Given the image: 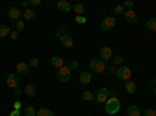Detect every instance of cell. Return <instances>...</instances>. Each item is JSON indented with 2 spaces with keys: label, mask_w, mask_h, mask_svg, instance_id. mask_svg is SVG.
I'll list each match as a JSON object with an SVG mask.
<instances>
[{
  "label": "cell",
  "mask_w": 156,
  "mask_h": 116,
  "mask_svg": "<svg viewBox=\"0 0 156 116\" xmlns=\"http://www.w3.org/2000/svg\"><path fill=\"white\" fill-rule=\"evenodd\" d=\"M70 74H72V71H70L67 66H62L61 69H58V71H56L58 80H59L61 83H67V82L70 80Z\"/></svg>",
  "instance_id": "cell-4"
},
{
  "label": "cell",
  "mask_w": 156,
  "mask_h": 116,
  "mask_svg": "<svg viewBox=\"0 0 156 116\" xmlns=\"http://www.w3.org/2000/svg\"><path fill=\"white\" fill-rule=\"evenodd\" d=\"M148 83H150V85H156V74H154V77H153V80H150Z\"/></svg>",
  "instance_id": "cell-42"
},
{
  "label": "cell",
  "mask_w": 156,
  "mask_h": 116,
  "mask_svg": "<svg viewBox=\"0 0 156 116\" xmlns=\"http://www.w3.org/2000/svg\"><path fill=\"white\" fill-rule=\"evenodd\" d=\"M30 3L33 6H39V5H41V0H30Z\"/></svg>",
  "instance_id": "cell-37"
},
{
  "label": "cell",
  "mask_w": 156,
  "mask_h": 116,
  "mask_svg": "<svg viewBox=\"0 0 156 116\" xmlns=\"http://www.w3.org/2000/svg\"><path fill=\"white\" fill-rule=\"evenodd\" d=\"M20 5H22L23 8H27V6L30 5V0H22V3H20Z\"/></svg>",
  "instance_id": "cell-41"
},
{
  "label": "cell",
  "mask_w": 156,
  "mask_h": 116,
  "mask_svg": "<svg viewBox=\"0 0 156 116\" xmlns=\"http://www.w3.org/2000/svg\"><path fill=\"white\" fill-rule=\"evenodd\" d=\"M108 72H109V74H114V72H117V71H115V66H114V64H111V66L108 68Z\"/></svg>",
  "instance_id": "cell-40"
},
{
  "label": "cell",
  "mask_w": 156,
  "mask_h": 116,
  "mask_svg": "<svg viewBox=\"0 0 156 116\" xmlns=\"http://www.w3.org/2000/svg\"><path fill=\"white\" fill-rule=\"evenodd\" d=\"M23 28H25V22H23V21H17V22H16V30L20 32V30H23Z\"/></svg>",
  "instance_id": "cell-33"
},
{
  "label": "cell",
  "mask_w": 156,
  "mask_h": 116,
  "mask_svg": "<svg viewBox=\"0 0 156 116\" xmlns=\"http://www.w3.org/2000/svg\"><path fill=\"white\" fill-rule=\"evenodd\" d=\"M59 41H61V44H62L64 47H67V49L73 47V38H72L70 35H61V36H59Z\"/></svg>",
  "instance_id": "cell-10"
},
{
  "label": "cell",
  "mask_w": 156,
  "mask_h": 116,
  "mask_svg": "<svg viewBox=\"0 0 156 116\" xmlns=\"http://www.w3.org/2000/svg\"><path fill=\"white\" fill-rule=\"evenodd\" d=\"M58 35H59V36H61V35H67V25H61Z\"/></svg>",
  "instance_id": "cell-36"
},
{
  "label": "cell",
  "mask_w": 156,
  "mask_h": 116,
  "mask_svg": "<svg viewBox=\"0 0 156 116\" xmlns=\"http://www.w3.org/2000/svg\"><path fill=\"white\" fill-rule=\"evenodd\" d=\"M108 94H109V97H117L119 96V88L117 86H109L108 88Z\"/></svg>",
  "instance_id": "cell-26"
},
{
  "label": "cell",
  "mask_w": 156,
  "mask_h": 116,
  "mask_svg": "<svg viewBox=\"0 0 156 116\" xmlns=\"http://www.w3.org/2000/svg\"><path fill=\"white\" fill-rule=\"evenodd\" d=\"M123 17H125V21L129 22V24H136V22H137V14H136L133 9L125 11V13H123Z\"/></svg>",
  "instance_id": "cell-11"
},
{
  "label": "cell",
  "mask_w": 156,
  "mask_h": 116,
  "mask_svg": "<svg viewBox=\"0 0 156 116\" xmlns=\"http://www.w3.org/2000/svg\"><path fill=\"white\" fill-rule=\"evenodd\" d=\"M36 116H55V114L48 108H39V110H36Z\"/></svg>",
  "instance_id": "cell-19"
},
{
  "label": "cell",
  "mask_w": 156,
  "mask_h": 116,
  "mask_svg": "<svg viewBox=\"0 0 156 116\" xmlns=\"http://www.w3.org/2000/svg\"><path fill=\"white\" fill-rule=\"evenodd\" d=\"M6 85H8L9 88H12V89L19 88V85H20V77H19L17 74H9V75L6 77Z\"/></svg>",
  "instance_id": "cell-6"
},
{
  "label": "cell",
  "mask_w": 156,
  "mask_h": 116,
  "mask_svg": "<svg viewBox=\"0 0 156 116\" xmlns=\"http://www.w3.org/2000/svg\"><path fill=\"white\" fill-rule=\"evenodd\" d=\"M108 99H109L108 88H100L95 93V102H98V104H103V102H106Z\"/></svg>",
  "instance_id": "cell-7"
},
{
  "label": "cell",
  "mask_w": 156,
  "mask_h": 116,
  "mask_svg": "<svg viewBox=\"0 0 156 116\" xmlns=\"http://www.w3.org/2000/svg\"><path fill=\"white\" fill-rule=\"evenodd\" d=\"M23 116H36V110L31 105H27L23 108Z\"/></svg>",
  "instance_id": "cell-23"
},
{
  "label": "cell",
  "mask_w": 156,
  "mask_h": 116,
  "mask_svg": "<svg viewBox=\"0 0 156 116\" xmlns=\"http://www.w3.org/2000/svg\"><path fill=\"white\" fill-rule=\"evenodd\" d=\"M75 22H76V24H86L87 19H86L84 16H75Z\"/></svg>",
  "instance_id": "cell-34"
},
{
  "label": "cell",
  "mask_w": 156,
  "mask_h": 116,
  "mask_svg": "<svg viewBox=\"0 0 156 116\" xmlns=\"http://www.w3.org/2000/svg\"><path fill=\"white\" fill-rule=\"evenodd\" d=\"M70 8H72V5L67 2V0H59V2H58V9L62 11V13L70 11Z\"/></svg>",
  "instance_id": "cell-15"
},
{
  "label": "cell",
  "mask_w": 156,
  "mask_h": 116,
  "mask_svg": "<svg viewBox=\"0 0 156 116\" xmlns=\"http://www.w3.org/2000/svg\"><path fill=\"white\" fill-rule=\"evenodd\" d=\"M123 63V57L122 55H115L114 58H112V64L115 66V64H122Z\"/></svg>",
  "instance_id": "cell-29"
},
{
  "label": "cell",
  "mask_w": 156,
  "mask_h": 116,
  "mask_svg": "<svg viewBox=\"0 0 156 116\" xmlns=\"http://www.w3.org/2000/svg\"><path fill=\"white\" fill-rule=\"evenodd\" d=\"M19 16H20V11H19L17 6H11V8L8 9V17H9L11 21H16V22H17Z\"/></svg>",
  "instance_id": "cell-12"
},
{
  "label": "cell",
  "mask_w": 156,
  "mask_h": 116,
  "mask_svg": "<svg viewBox=\"0 0 156 116\" xmlns=\"http://www.w3.org/2000/svg\"><path fill=\"white\" fill-rule=\"evenodd\" d=\"M119 110H120V100L117 97H109L105 102V111L108 114H115Z\"/></svg>",
  "instance_id": "cell-1"
},
{
  "label": "cell",
  "mask_w": 156,
  "mask_h": 116,
  "mask_svg": "<svg viewBox=\"0 0 156 116\" xmlns=\"http://www.w3.org/2000/svg\"><path fill=\"white\" fill-rule=\"evenodd\" d=\"M114 27H115V19H114L112 16H106L105 19L101 21V25H100L101 32H109V30L114 28Z\"/></svg>",
  "instance_id": "cell-5"
},
{
  "label": "cell",
  "mask_w": 156,
  "mask_h": 116,
  "mask_svg": "<svg viewBox=\"0 0 156 116\" xmlns=\"http://www.w3.org/2000/svg\"><path fill=\"white\" fill-rule=\"evenodd\" d=\"M81 97H83V100H86V102L95 100V94H94L92 91H84V93L81 94Z\"/></svg>",
  "instance_id": "cell-21"
},
{
  "label": "cell",
  "mask_w": 156,
  "mask_h": 116,
  "mask_svg": "<svg viewBox=\"0 0 156 116\" xmlns=\"http://www.w3.org/2000/svg\"><path fill=\"white\" fill-rule=\"evenodd\" d=\"M122 6L125 8V11H128V9H133L134 3H133V2H129V0H126V2H123V5H122Z\"/></svg>",
  "instance_id": "cell-30"
},
{
  "label": "cell",
  "mask_w": 156,
  "mask_h": 116,
  "mask_svg": "<svg viewBox=\"0 0 156 116\" xmlns=\"http://www.w3.org/2000/svg\"><path fill=\"white\" fill-rule=\"evenodd\" d=\"M72 8H73V11L76 13V16H83V13H84V5H83V3H76V5H73Z\"/></svg>",
  "instance_id": "cell-22"
},
{
  "label": "cell",
  "mask_w": 156,
  "mask_h": 116,
  "mask_svg": "<svg viewBox=\"0 0 156 116\" xmlns=\"http://www.w3.org/2000/svg\"><path fill=\"white\" fill-rule=\"evenodd\" d=\"M144 116H156V110H153V108H147V110L144 111Z\"/></svg>",
  "instance_id": "cell-35"
},
{
  "label": "cell",
  "mask_w": 156,
  "mask_h": 116,
  "mask_svg": "<svg viewBox=\"0 0 156 116\" xmlns=\"http://www.w3.org/2000/svg\"><path fill=\"white\" fill-rule=\"evenodd\" d=\"M114 11H115V14H123V13H125V8H123L122 5H115Z\"/></svg>",
  "instance_id": "cell-32"
},
{
  "label": "cell",
  "mask_w": 156,
  "mask_h": 116,
  "mask_svg": "<svg viewBox=\"0 0 156 116\" xmlns=\"http://www.w3.org/2000/svg\"><path fill=\"white\" fill-rule=\"evenodd\" d=\"M147 30L156 32V17H151V19L147 21Z\"/></svg>",
  "instance_id": "cell-24"
},
{
  "label": "cell",
  "mask_w": 156,
  "mask_h": 116,
  "mask_svg": "<svg viewBox=\"0 0 156 116\" xmlns=\"http://www.w3.org/2000/svg\"><path fill=\"white\" fill-rule=\"evenodd\" d=\"M28 66H30V68H39V60H37L36 57H33V58L28 61Z\"/></svg>",
  "instance_id": "cell-28"
},
{
  "label": "cell",
  "mask_w": 156,
  "mask_h": 116,
  "mask_svg": "<svg viewBox=\"0 0 156 116\" xmlns=\"http://www.w3.org/2000/svg\"><path fill=\"white\" fill-rule=\"evenodd\" d=\"M90 80H92V75H90V72L84 71V72H81V74H80V82H81L83 85H89V83H90Z\"/></svg>",
  "instance_id": "cell-17"
},
{
  "label": "cell",
  "mask_w": 156,
  "mask_h": 116,
  "mask_svg": "<svg viewBox=\"0 0 156 116\" xmlns=\"http://www.w3.org/2000/svg\"><path fill=\"white\" fill-rule=\"evenodd\" d=\"M89 68H90V71L95 72V74H101V72L106 71V64H105V61L100 60V58H94V60H90Z\"/></svg>",
  "instance_id": "cell-2"
},
{
  "label": "cell",
  "mask_w": 156,
  "mask_h": 116,
  "mask_svg": "<svg viewBox=\"0 0 156 116\" xmlns=\"http://www.w3.org/2000/svg\"><path fill=\"white\" fill-rule=\"evenodd\" d=\"M128 116H140V110L136 105H129L128 107Z\"/></svg>",
  "instance_id": "cell-20"
},
{
  "label": "cell",
  "mask_w": 156,
  "mask_h": 116,
  "mask_svg": "<svg viewBox=\"0 0 156 116\" xmlns=\"http://www.w3.org/2000/svg\"><path fill=\"white\" fill-rule=\"evenodd\" d=\"M20 108H22V104H20L19 100H16L14 102V110H20Z\"/></svg>",
  "instance_id": "cell-38"
},
{
  "label": "cell",
  "mask_w": 156,
  "mask_h": 116,
  "mask_svg": "<svg viewBox=\"0 0 156 116\" xmlns=\"http://www.w3.org/2000/svg\"><path fill=\"white\" fill-rule=\"evenodd\" d=\"M100 60H103V61L112 60V50H111V47L103 46V47L100 49Z\"/></svg>",
  "instance_id": "cell-8"
},
{
  "label": "cell",
  "mask_w": 156,
  "mask_h": 116,
  "mask_svg": "<svg viewBox=\"0 0 156 116\" xmlns=\"http://www.w3.org/2000/svg\"><path fill=\"white\" fill-rule=\"evenodd\" d=\"M9 38H11L12 41L19 39V32H17V30H11V33H9Z\"/></svg>",
  "instance_id": "cell-31"
},
{
  "label": "cell",
  "mask_w": 156,
  "mask_h": 116,
  "mask_svg": "<svg viewBox=\"0 0 156 116\" xmlns=\"http://www.w3.org/2000/svg\"><path fill=\"white\" fill-rule=\"evenodd\" d=\"M9 116H20V110H12L9 113Z\"/></svg>",
  "instance_id": "cell-39"
},
{
  "label": "cell",
  "mask_w": 156,
  "mask_h": 116,
  "mask_svg": "<svg viewBox=\"0 0 156 116\" xmlns=\"http://www.w3.org/2000/svg\"><path fill=\"white\" fill-rule=\"evenodd\" d=\"M136 88H137V85L134 82H131V80L125 82V93L126 94H134L136 93Z\"/></svg>",
  "instance_id": "cell-13"
},
{
  "label": "cell",
  "mask_w": 156,
  "mask_h": 116,
  "mask_svg": "<svg viewBox=\"0 0 156 116\" xmlns=\"http://www.w3.org/2000/svg\"><path fill=\"white\" fill-rule=\"evenodd\" d=\"M11 33V28L8 27V25H0V38H5Z\"/></svg>",
  "instance_id": "cell-25"
},
{
  "label": "cell",
  "mask_w": 156,
  "mask_h": 116,
  "mask_svg": "<svg viewBox=\"0 0 156 116\" xmlns=\"http://www.w3.org/2000/svg\"><path fill=\"white\" fill-rule=\"evenodd\" d=\"M115 75H117V79H119V80L128 82L129 79H131V69H129L128 66H120L119 69H117Z\"/></svg>",
  "instance_id": "cell-3"
},
{
  "label": "cell",
  "mask_w": 156,
  "mask_h": 116,
  "mask_svg": "<svg viewBox=\"0 0 156 116\" xmlns=\"http://www.w3.org/2000/svg\"><path fill=\"white\" fill-rule=\"evenodd\" d=\"M23 93L25 94H27L28 97H36V94H37V91H36V86L34 85H27V86H25V89H23Z\"/></svg>",
  "instance_id": "cell-16"
},
{
  "label": "cell",
  "mask_w": 156,
  "mask_h": 116,
  "mask_svg": "<svg viewBox=\"0 0 156 116\" xmlns=\"http://www.w3.org/2000/svg\"><path fill=\"white\" fill-rule=\"evenodd\" d=\"M36 17V11L34 9H30V8H27L23 11V19L25 21H33Z\"/></svg>",
  "instance_id": "cell-18"
},
{
  "label": "cell",
  "mask_w": 156,
  "mask_h": 116,
  "mask_svg": "<svg viewBox=\"0 0 156 116\" xmlns=\"http://www.w3.org/2000/svg\"><path fill=\"white\" fill-rule=\"evenodd\" d=\"M51 64H53V68L58 71V69H61L62 66H66V64H64V60L61 58V57H58V55H55L53 58H51Z\"/></svg>",
  "instance_id": "cell-14"
},
{
  "label": "cell",
  "mask_w": 156,
  "mask_h": 116,
  "mask_svg": "<svg viewBox=\"0 0 156 116\" xmlns=\"http://www.w3.org/2000/svg\"><path fill=\"white\" fill-rule=\"evenodd\" d=\"M28 69H30V66H28V63H25V61H19V63L16 64V72H17L19 75L28 74Z\"/></svg>",
  "instance_id": "cell-9"
},
{
  "label": "cell",
  "mask_w": 156,
  "mask_h": 116,
  "mask_svg": "<svg viewBox=\"0 0 156 116\" xmlns=\"http://www.w3.org/2000/svg\"><path fill=\"white\" fill-rule=\"evenodd\" d=\"M154 96H156V88H154Z\"/></svg>",
  "instance_id": "cell-44"
},
{
  "label": "cell",
  "mask_w": 156,
  "mask_h": 116,
  "mask_svg": "<svg viewBox=\"0 0 156 116\" xmlns=\"http://www.w3.org/2000/svg\"><path fill=\"white\" fill-rule=\"evenodd\" d=\"M14 94H16V96H19V94H20V89H17V88H16V89H14Z\"/></svg>",
  "instance_id": "cell-43"
},
{
  "label": "cell",
  "mask_w": 156,
  "mask_h": 116,
  "mask_svg": "<svg viewBox=\"0 0 156 116\" xmlns=\"http://www.w3.org/2000/svg\"><path fill=\"white\" fill-rule=\"evenodd\" d=\"M78 66H80V63H78V61H75V60L69 61V64H67V68H69L70 71H76V69H78Z\"/></svg>",
  "instance_id": "cell-27"
}]
</instances>
